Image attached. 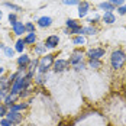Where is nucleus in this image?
<instances>
[{
  "instance_id": "nucleus-34",
  "label": "nucleus",
  "mask_w": 126,
  "mask_h": 126,
  "mask_svg": "<svg viewBox=\"0 0 126 126\" xmlns=\"http://www.w3.org/2000/svg\"><path fill=\"white\" fill-rule=\"evenodd\" d=\"M112 4H113L114 7H120V6H123L125 4V0H109Z\"/></svg>"
},
{
  "instance_id": "nucleus-8",
  "label": "nucleus",
  "mask_w": 126,
  "mask_h": 126,
  "mask_svg": "<svg viewBox=\"0 0 126 126\" xmlns=\"http://www.w3.org/2000/svg\"><path fill=\"white\" fill-rule=\"evenodd\" d=\"M44 44H45V47L48 49H55L58 47V44H60V36L58 35H49Z\"/></svg>"
},
{
  "instance_id": "nucleus-7",
  "label": "nucleus",
  "mask_w": 126,
  "mask_h": 126,
  "mask_svg": "<svg viewBox=\"0 0 126 126\" xmlns=\"http://www.w3.org/2000/svg\"><path fill=\"white\" fill-rule=\"evenodd\" d=\"M104 52L106 51L103 48H91L87 51V57L88 60H100L101 57H104Z\"/></svg>"
},
{
  "instance_id": "nucleus-39",
  "label": "nucleus",
  "mask_w": 126,
  "mask_h": 126,
  "mask_svg": "<svg viewBox=\"0 0 126 126\" xmlns=\"http://www.w3.org/2000/svg\"><path fill=\"white\" fill-rule=\"evenodd\" d=\"M0 48H1V49H4V48H6V45H4V44H0Z\"/></svg>"
},
{
  "instance_id": "nucleus-4",
  "label": "nucleus",
  "mask_w": 126,
  "mask_h": 126,
  "mask_svg": "<svg viewBox=\"0 0 126 126\" xmlns=\"http://www.w3.org/2000/svg\"><path fill=\"white\" fill-rule=\"evenodd\" d=\"M70 68V63L67 61V60H63V58H60V60H55L54 64H52V70H54V73H63L65 70H68Z\"/></svg>"
},
{
  "instance_id": "nucleus-28",
  "label": "nucleus",
  "mask_w": 126,
  "mask_h": 126,
  "mask_svg": "<svg viewBox=\"0 0 126 126\" xmlns=\"http://www.w3.org/2000/svg\"><path fill=\"white\" fill-rule=\"evenodd\" d=\"M3 51H4V55H6L7 58H12L13 55H15V52H16V51L13 49V48H10V47H6Z\"/></svg>"
},
{
  "instance_id": "nucleus-40",
  "label": "nucleus",
  "mask_w": 126,
  "mask_h": 126,
  "mask_svg": "<svg viewBox=\"0 0 126 126\" xmlns=\"http://www.w3.org/2000/svg\"><path fill=\"white\" fill-rule=\"evenodd\" d=\"M1 17H3V12L0 10V20H1Z\"/></svg>"
},
{
  "instance_id": "nucleus-6",
  "label": "nucleus",
  "mask_w": 126,
  "mask_h": 126,
  "mask_svg": "<svg viewBox=\"0 0 126 126\" xmlns=\"http://www.w3.org/2000/svg\"><path fill=\"white\" fill-rule=\"evenodd\" d=\"M6 117L15 123V125H19V123H22V120H23V114L20 113V112H13V110H9L7 114H6Z\"/></svg>"
},
{
  "instance_id": "nucleus-32",
  "label": "nucleus",
  "mask_w": 126,
  "mask_h": 126,
  "mask_svg": "<svg viewBox=\"0 0 126 126\" xmlns=\"http://www.w3.org/2000/svg\"><path fill=\"white\" fill-rule=\"evenodd\" d=\"M7 19H9V23H10V26H12L15 22H17V16H16V13H9Z\"/></svg>"
},
{
  "instance_id": "nucleus-26",
  "label": "nucleus",
  "mask_w": 126,
  "mask_h": 126,
  "mask_svg": "<svg viewBox=\"0 0 126 126\" xmlns=\"http://www.w3.org/2000/svg\"><path fill=\"white\" fill-rule=\"evenodd\" d=\"M65 25H67V28H68V29H73V28H76V26H78L80 23L77 22L76 19H67Z\"/></svg>"
},
{
  "instance_id": "nucleus-38",
  "label": "nucleus",
  "mask_w": 126,
  "mask_h": 126,
  "mask_svg": "<svg viewBox=\"0 0 126 126\" xmlns=\"http://www.w3.org/2000/svg\"><path fill=\"white\" fill-rule=\"evenodd\" d=\"M3 73H4V68H3V67H0V76H1Z\"/></svg>"
},
{
  "instance_id": "nucleus-27",
  "label": "nucleus",
  "mask_w": 126,
  "mask_h": 126,
  "mask_svg": "<svg viewBox=\"0 0 126 126\" xmlns=\"http://www.w3.org/2000/svg\"><path fill=\"white\" fill-rule=\"evenodd\" d=\"M61 1L67 6H78L81 3V0H61Z\"/></svg>"
},
{
  "instance_id": "nucleus-1",
  "label": "nucleus",
  "mask_w": 126,
  "mask_h": 126,
  "mask_svg": "<svg viewBox=\"0 0 126 126\" xmlns=\"http://www.w3.org/2000/svg\"><path fill=\"white\" fill-rule=\"evenodd\" d=\"M32 80H33V78H31V77H28V76L19 77V78H17V80H16V81L12 84V86H10V88H9V93H12V94H19L22 90L31 87Z\"/></svg>"
},
{
  "instance_id": "nucleus-33",
  "label": "nucleus",
  "mask_w": 126,
  "mask_h": 126,
  "mask_svg": "<svg viewBox=\"0 0 126 126\" xmlns=\"http://www.w3.org/2000/svg\"><path fill=\"white\" fill-rule=\"evenodd\" d=\"M7 112H9V110H7V107L1 103V104H0V117H6Z\"/></svg>"
},
{
  "instance_id": "nucleus-15",
  "label": "nucleus",
  "mask_w": 126,
  "mask_h": 126,
  "mask_svg": "<svg viewBox=\"0 0 126 126\" xmlns=\"http://www.w3.org/2000/svg\"><path fill=\"white\" fill-rule=\"evenodd\" d=\"M26 45H35V42H36V32H29V33H26V36L23 38Z\"/></svg>"
},
{
  "instance_id": "nucleus-3",
  "label": "nucleus",
  "mask_w": 126,
  "mask_h": 126,
  "mask_svg": "<svg viewBox=\"0 0 126 126\" xmlns=\"http://www.w3.org/2000/svg\"><path fill=\"white\" fill-rule=\"evenodd\" d=\"M126 63V54L122 49H116L112 52V57H110V64H112V68L113 70H120Z\"/></svg>"
},
{
  "instance_id": "nucleus-12",
  "label": "nucleus",
  "mask_w": 126,
  "mask_h": 126,
  "mask_svg": "<svg viewBox=\"0 0 126 126\" xmlns=\"http://www.w3.org/2000/svg\"><path fill=\"white\" fill-rule=\"evenodd\" d=\"M36 23H38L39 28H49L52 25V17H49V16H42V17L38 19Z\"/></svg>"
},
{
  "instance_id": "nucleus-29",
  "label": "nucleus",
  "mask_w": 126,
  "mask_h": 126,
  "mask_svg": "<svg viewBox=\"0 0 126 126\" xmlns=\"http://www.w3.org/2000/svg\"><path fill=\"white\" fill-rule=\"evenodd\" d=\"M25 31L29 33V32H35V25L32 23V22H28L25 23Z\"/></svg>"
},
{
  "instance_id": "nucleus-24",
  "label": "nucleus",
  "mask_w": 126,
  "mask_h": 126,
  "mask_svg": "<svg viewBox=\"0 0 126 126\" xmlns=\"http://www.w3.org/2000/svg\"><path fill=\"white\" fill-rule=\"evenodd\" d=\"M88 67H90V68H94V70L100 68L101 67L100 60H88Z\"/></svg>"
},
{
  "instance_id": "nucleus-31",
  "label": "nucleus",
  "mask_w": 126,
  "mask_h": 126,
  "mask_svg": "<svg viewBox=\"0 0 126 126\" xmlns=\"http://www.w3.org/2000/svg\"><path fill=\"white\" fill-rule=\"evenodd\" d=\"M0 126H16L15 123H12L7 117H3L1 120H0Z\"/></svg>"
},
{
  "instance_id": "nucleus-10",
  "label": "nucleus",
  "mask_w": 126,
  "mask_h": 126,
  "mask_svg": "<svg viewBox=\"0 0 126 126\" xmlns=\"http://www.w3.org/2000/svg\"><path fill=\"white\" fill-rule=\"evenodd\" d=\"M88 12H90V3L88 1H81L78 4V16L80 17H86Z\"/></svg>"
},
{
  "instance_id": "nucleus-11",
  "label": "nucleus",
  "mask_w": 126,
  "mask_h": 126,
  "mask_svg": "<svg viewBox=\"0 0 126 126\" xmlns=\"http://www.w3.org/2000/svg\"><path fill=\"white\" fill-rule=\"evenodd\" d=\"M19 99V94H12V93H9L7 96H6V99H4V101H3V104L7 107V109H10L13 104L16 103V100Z\"/></svg>"
},
{
  "instance_id": "nucleus-22",
  "label": "nucleus",
  "mask_w": 126,
  "mask_h": 126,
  "mask_svg": "<svg viewBox=\"0 0 126 126\" xmlns=\"http://www.w3.org/2000/svg\"><path fill=\"white\" fill-rule=\"evenodd\" d=\"M73 44L77 45V47L84 45V44H86V38H84L83 35H77V36H74V39H73Z\"/></svg>"
},
{
  "instance_id": "nucleus-13",
  "label": "nucleus",
  "mask_w": 126,
  "mask_h": 126,
  "mask_svg": "<svg viewBox=\"0 0 126 126\" xmlns=\"http://www.w3.org/2000/svg\"><path fill=\"white\" fill-rule=\"evenodd\" d=\"M101 20H103L106 25H112V23L116 22V16L113 15V12H104L103 17H101Z\"/></svg>"
},
{
  "instance_id": "nucleus-23",
  "label": "nucleus",
  "mask_w": 126,
  "mask_h": 126,
  "mask_svg": "<svg viewBox=\"0 0 126 126\" xmlns=\"http://www.w3.org/2000/svg\"><path fill=\"white\" fill-rule=\"evenodd\" d=\"M0 88H3V90H9L10 88V84L7 81V77H0Z\"/></svg>"
},
{
  "instance_id": "nucleus-18",
  "label": "nucleus",
  "mask_w": 126,
  "mask_h": 126,
  "mask_svg": "<svg viewBox=\"0 0 126 126\" xmlns=\"http://www.w3.org/2000/svg\"><path fill=\"white\" fill-rule=\"evenodd\" d=\"M47 47H45V44H36L35 45V48H33V51H35V54H38V55H45L47 54Z\"/></svg>"
},
{
  "instance_id": "nucleus-14",
  "label": "nucleus",
  "mask_w": 126,
  "mask_h": 126,
  "mask_svg": "<svg viewBox=\"0 0 126 126\" xmlns=\"http://www.w3.org/2000/svg\"><path fill=\"white\" fill-rule=\"evenodd\" d=\"M17 65L19 67H28L29 65V63H31V57L28 55V54H22L19 58H17Z\"/></svg>"
},
{
  "instance_id": "nucleus-5",
  "label": "nucleus",
  "mask_w": 126,
  "mask_h": 126,
  "mask_svg": "<svg viewBox=\"0 0 126 126\" xmlns=\"http://www.w3.org/2000/svg\"><path fill=\"white\" fill-rule=\"evenodd\" d=\"M83 57H84V52L81 49H76L73 54H71V57H70V60H68V63H70V65H77V64L83 63Z\"/></svg>"
},
{
  "instance_id": "nucleus-30",
  "label": "nucleus",
  "mask_w": 126,
  "mask_h": 126,
  "mask_svg": "<svg viewBox=\"0 0 126 126\" xmlns=\"http://www.w3.org/2000/svg\"><path fill=\"white\" fill-rule=\"evenodd\" d=\"M28 96H31V88H25V90H22L19 93V99H25Z\"/></svg>"
},
{
  "instance_id": "nucleus-35",
  "label": "nucleus",
  "mask_w": 126,
  "mask_h": 126,
  "mask_svg": "<svg viewBox=\"0 0 126 126\" xmlns=\"http://www.w3.org/2000/svg\"><path fill=\"white\" fill-rule=\"evenodd\" d=\"M7 94H9V90H3V88H0V103L4 101V99H6Z\"/></svg>"
},
{
  "instance_id": "nucleus-20",
  "label": "nucleus",
  "mask_w": 126,
  "mask_h": 126,
  "mask_svg": "<svg viewBox=\"0 0 126 126\" xmlns=\"http://www.w3.org/2000/svg\"><path fill=\"white\" fill-rule=\"evenodd\" d=\"M96 33H97V29L91 25L81 29V35H96Z\"/></svg>"
},
{
  "instance_id": "nucleus-17",
  "label": "nucleus",
  "mask_w": 126,
  "mask_h": 126,
  "mask_svg": "<svg viewBox=\"0 0 126 126\" xmlns=\"http://www.w3.org/2000/svg\"><path fill=\"white\" fill-rule=\"evenodd\" d=\"M25 47H26L25 41H23V39H17V41H16V44H15V48H13V49L16 51V52H19V54H23Z\"/></svg>"
},
{
  "instance_id": "nucleus-16",
  "label": "nucleus",
  "mask_w": 126,
  "mask_h": 126,
  "mask_svg": "<svg viewBox=\"0 0 126 126\" xmlns=\"http://www.w3.org/2000/svg\"><path fill=\"white\" fill-rule=\"evenodd\" d=\"M28 106H29V103H26V101H23V103H15L9 110H13V112H20V110L28 109Z\"/></svg>"
},
{
  "instance_id": "nucleus-9",
  "label": "nucleus",
  "mask_w": 126,
  "mask_h": 126,
  "mask_svg": "<svg viewBox=\"0 0 126 126\" xmlns=\"http://www.w3.org/2000/svg\"><path fill=\"white\" fill-rule=\"evenodd\" d=\"M12 31L13 33L16 35V36H20V35H23L26 31H25V23L23 22H20V20H17V22H15L12 25Z\"/></svg>"
},
{
  "instance_id": "nucleus-37",
  "label": "nucleus",
  "mask_w": 126,
  "mask_h": 126,
  "mask_svg": "<svg viewBox=\"0 0 126 126\" xmlns=\"http://www.w3.org/2000/svg\"><path fill=\"white\" fill-rule=\"evenodd\" d=\"M74 70L76 71H83L84 70V63H80V64H77V65H74Z\"/></svg>"
},
{
  "instance_id": "nucleus-25",
  "label": "nucleus",
  "mask_w": 126,
  "mask_h": 126,
  "mask_svg": "<svg viewBox=\"0 0 126 126\" xmlns=\"http://www.w3.org/2000/svg\"><path fill=\"white\" fill-rule=\"evenodd\" d=\"M4 6L9 7V9H12V10H15V12H22V7H20V6H16V4H13V3H10V1H6Z\"/></svg>"
},
{
  "instance_id": "nucleus-2",
  "label": "nucleus",
  "mask_w": 126,
  "mask_h": 126,
  "mask_svg": "<svg viewBox=\"0 0 126 126\" xmlns=\"http://www.w3.org/2000/svg\"><path fill=\"white\" fill-rule=\"evenodd\" d=\"M54 61H55V57L52 54H45L44 57H41L38 64V73L39 74H47L49 71V68H52Z\"/></svg>"
},
{
  "instance_id": "nucleus-21",
  "label": "nucleus",
  "mask_w": 126,
  "mask_h": 126,
  "mask_svg": "<svg viewBox=\"0 0 126 126\" xmlns=\"http://www.w3.org/2000/svg\"><path fill=\"white\" fill-rule=\"evenodd\" d=\"M47 74H35V77H33V80H35V83L36 84H39V86H42V84H45L47 83Z\"/></svg>"
},
{
  "instance_id": "nucleus-36",
  "label": "nucleus",
  "mask_w": 126,
  "mask_h": 126,
  "mask_svg": "<svg viewBox=\"0 0 126 126\" xmlns=\"http://www.w3.org/2000/svg\"><path fill=\"white\" fill-rule=\"evenodd\" d=\"M117 13H119V15H126V4L117 7Z\"/></svg>"
},
{
  "instance_id": "nucleus-19",
  "label": "nucleus",
  "mask_w": 126,
  "mask_h": 126,
  "mask_svg": "<svg viewBox=\"0 0 126 126\" xmlns=\"http://www.w3.org/2000/svg\"><path fill=\"white\" fill-rule=\"evenodd\" d=\"M99 7H100L101 10H106V12H113L114 10V6L110 1H101L100 4H99Z\"/></svg>"
}]
</instances>
